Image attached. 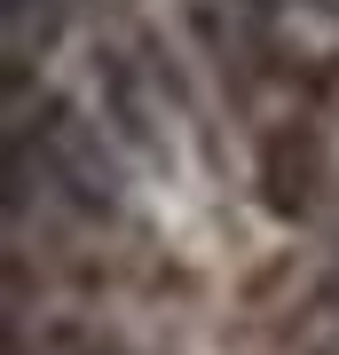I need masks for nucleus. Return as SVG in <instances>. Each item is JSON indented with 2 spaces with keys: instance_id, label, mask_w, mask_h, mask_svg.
I'll use <instances>...</instances> for the list:
<instances>
[{
  "instance_id": "f257e3e1",
  "label": "nucleus",
  "mask_w": 339,
  "mask_h": 355,
  "mask_svg": "<svg viewBox=\"0 0 339 355\" xmlns=\"http://www.w3.org/2000/svg\"><path fill=\"white\" fill-rule=\"evenodd\" d=\"M315 198H324V135L308 119H284L261 142V205L277 221H308Z\"/></svg>"
},
{
  "instance_id": "f03ea898",
  "label": "nucleus",
  "mask_w": 339,
  "mask_h": 355,
  "mask_svg": "<svg viewBox=\"0 0 339 355\" xmlns=\"http://www.w3.org/2000/svg\"><path fill=\"white\" fill-rule=\"evenodd\" d=\"M315 355H339V340H331V347H315Z\"/></svg>"
}]
</instances>
